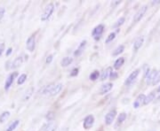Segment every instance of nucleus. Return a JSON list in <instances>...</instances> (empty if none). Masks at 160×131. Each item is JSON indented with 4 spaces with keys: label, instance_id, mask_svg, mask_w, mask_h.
Instances as JSON below:
<instances>
[{
    "label": "nucleus",
    "instance_id": "f257e3e1",
    "mask_svg": "<svg viewBox=\"0 0 160 131\" xmlns=\"http://www.w3.org/2000/svg\"><path fill=\"white\" fill-rule=\"evenodd\" d=\"M53 11H54V5L53 3L48 4L46 6V8L44 9V12L41 15V21H48L50 19V17L53 14Z\"/></svg>",
    "mask_w": 160,
    "mask_h": 131
},
{
    "label": "nucleus",
    "instance_id": "f03ea898",
    "mask_svg": "<svg viewBox=\"0 0 160 131\" xmlns=\"http://www.w3.org/2000/svg\"><path fill=\"white\" fill-rule=\"evenodd\" d=\"M104 25L102 24H100L98 26H96L93 29H92V36L93 39L95 41H99L100 39L101 38V36L104 32Z\"/></svg>",
    "mask_w": 160,
    "mask_h": 131
},
{
    "label": "nucleus",
    "instance_id": "7ed1b4c3",
    "mask_svg": "<svg viewBox=\"0 0 160 131\" xmlns=\"http://www.w3.org/2000/svg\"><path fill=\"white\" fill-rule=\"evenodd\" d=\"M147 10H148V6H146V5L143 6H142V7L138 10L137 13H135V15L133 17V22H134V23L140 21L142 19V17H143L145 13H146Z\"/></svg>",
    "mask_w": 160,
    "mask_h": 131
},
{
    "label": "nucleus",
    "instance_id": "20e7f679",
    "mask_svg": "<svg viewBox=\"0 0 160 131\" xmlns=\"http://www.w3.org/2000/svg\"><path fill=\"white\" fill-rule=\"evenodd\" d=\"M35 47H36V37H35V35H32L27 39L26 48L29 52H32L35 50Z\"/></svg>",
    "mask_w": 160,
    "mask_h": 131
},
{
    "label": "nucleus",
    "instance_id": "39448f33",
    "mask_svg": "<svg viewBox=\"0 0 160 131\" xmlns=\"http://www.w3.org/2000/svg\"><path fill=\"white\" fill-rule=\"evenodd\" d=\"M139 74H140V69H136L134 70L133 72H132V73L130 74L129 76L126 78V80H125V86H130L132 83H133V82L136 80V78H137V76L139 75Z\"/></svg>",
    "mask_w": 160,
    "mask_h": 131
},
{
    "label": "nucleus",
    "instance_id": "423d86ee",
    "mask_svg": "<svg viewBox=\"0 0 160 131\" xmlns=\"http://www.w3.org/2000/svg\"><path fill=\"white\" fill-rule=\"evenodd\" d=\"M93 123H94V117H93V115L90 114V115L86 116L84 118V121H83V128L86 130L90 129L93 126Z\"/></svg>",
    "mask_w": 160,
    "mask_h": 131
},
{
    "label": "nucleus",
    "instance_id": "0eeeda50",
    "mask_svg": "<svg viewBox=\"0 0 160 131\" xmlns=\"http://www.w3.org/2000/svg\"><path fill=\"white\" fill-rule=\"evenodd\" d=\"M117 116V111L113 109V110H110L105 116V124L107 126H109L110 124H112V122L114 121L115 118Z\"/></svg>",
    "mask_w": 160,
    "mask_h": 131
},
{
    "label": "nucleus",
    "instance_id": "6e6552de",
    "mask_svg": "<svg viewBox=\"0 0 160 131\" xmlns=\"http://www.w3.org/2000/svg\"><path fill=\"white\" fill-rule=\"evenodd\" d=\"M18 76V73L17 72H14L12 74L9 75V76L7 77V79L6 80V83H5V90L6 91H8L10 89V87L12 86L14 79Z\"/></svg>",
    "mask_w": 160,
    "mask_h": 131
},
{
    "label": "nucleus",
    "instance_id": "1a4fd4ad",
    "mask_svg": "<svg viewBox=\"0 0 160 131\" xmlns=\"http://www.w3.org/2000/svg\"><path fill=\"white\" fill-rule=\"evenodd\" d=\"M145 98H146V96H145L144 94H140L137 98H136V99L134 100V102H133V107L137 109L141 106H142L144 104Z\"/></svg>",
    "mask_w": 160,
    "mask_h": 131
},
{
    "label": "nucleus",
    "instance_id": "9d476101",
    "mask_svg": "<svg viewBox=\"0 0 160 131\" xmlns=\"http://www.w3.org/2000/svg\"><path fill=\"white\" fill-rule=\"evenodd\" d=\"M158 72V71L157 69H155V68L152 70H150L149 75L146 77V83H147V84H152L153 81H154V79H155V77H156Z\"/></svg>",
    "mask_w": 160,
    "mask_h": 131
},
{
    "label": "nucleus",
    "instance_id": "9b49d317",
    "mask_svg": "<svg viewBox=\"0 0 160 131\" xmlns=\"http://www.w3.org/2000/svg\"><path fill=\"white\" fill-rule=\"evenodd\" d=\"M86 43H87L86 40H84V41H82V42L80 43L79 46L77 47V49L74 52V56H75V57H79L81 54L83 53L84 48L86 46Z\"/></svg>",
    "mask_w": 160,
    "mask_h": 131
},
{
    "label": "nucleus",
    "instance_id": "f8f14e48",
    "mask_svg": "<svg viewBox=\"0 0 160 131\" xmlns=\"http://www.w3.org/2000/svg\"><path fill=\"white\" fill-rule=\"evenodd\" d=\"M112 87H113V84H112L111 83H108L103 84L101 87L100 94H101V95H104V94H106V93H108L109 91H111Z\"/></svg>",
    "mask_w": 160,
    "mask_h": 131
},
{
    "label": "nucleus",
    "instance_id": "ddd939ff",
    "mask_svg": "<svg viewBox=\"0 0 160 131\" xmlns=\"http://www.w3.org/2000/svg\"><path fill=\"white\" fill-rule=\"evenodd\" d=\"M112 72H113L112 67H107L106 69L102 72V74H101V81H105L106 79L109 78V76H110V75H111Z\"/></svg>",
    "mask_w": 160,
    "mask_h": 131
},
{
    "label": "nucleus",
    "instance_id": "4468645a",
    "mask_svg": "<svg viewBox=\"0 0 160 131\" xmlns=\"http://www.w3.org/2000/svg\"><path fill=\"white\" fill-rule=\"evenodd\" d=\"M23 57H18V58H16L14 61L12 62L11 68H12V69H15V68H18L19 67H21V66L23 65Z\"/></svg>",
    "mask_w": 160,
    "mask_h": 131
},
{
    "label": "nucleus",
    "instance_id": "2eb2a0df",
    "mask_svg": "<svg viewBox=\"0 0 160 131\" xmlns=\"http://www.w3.org/2000/svg\"><path fill=\"white\" fill-rule=\"evenodd\" d=\"M143 42H144V37H138L135 40V42L133 44V50H134V52H137L138 50L142 46Z\"/></svg>",
    "mask_w": 160,
    "mask_h": 131
},
{
    "label": "nucleus",
    "instance_id": "dca6fc26",
    "mask_svg": "<svg viewBox=\"0 0 160 131\" xmlns=\"http://www.w3.org/2000/svg\"><path fill=\"white\" fill-rule=\"evenodd\" d=\"M54 86H55V84H53V83H52V84L46 85V86H44V87H43V88H42V89L39 91V92L41 93V94H43V95L50 94Z\"/></svg>",
    "mask_w": 160,
    "mask_h": 131
},
{
    "label": "nucleus",
    "instance_id": "f3484780",
    "mask_svg": "<svg viewBox=\"0 0 160 131\" xmlns=\"http://www.w3.org/2000/svg\"><path fill=\"white\" fill-rule=\"evenodd\" d=\"M155 98H156V92H155V91H151L148 96H146L144 100V104H143V105L147 106V105L150 104V103L155 99Z\"/></svg>",
    "mask_w": 160,
    "mask_h": 131
},
{
    "label": "nucleus",
    "instance_id": "a211bd4d",
    "mask_svg": "<svg viewBox=\"0 0 160 131\" xmlns=\"http://www.w3.org/2000/svg\"><path fill=\"white\" fill-rule=\"evenodd\" d=\"M126 117H127V115H126L125 113H121L119 114V116L117 117V122H116V128L118 127V126H120L126 120Z\"/></svg>",
    "mask_w": 160,
    "mask_h": 131
},
{
    "label": "nucleus",
    "instance_id": "6ab92c4d",
    "mask_svg": "<svg viewBox=\"0 0 160 131\" xmlns=\"http://www.w3.org/2000/svg\"><path fill=\"white\" fill-rule=\"evenodd\" d=\"M72 62H73V59H72L71 57H65V58L62 59V60H61V67H66L69 66Z\"/></svg>",
    "mask_w": 160,
    "mask_h": 131
},
{
    "label": "nucleus",
    "instance_id": "aec40b11",
    "mask_svg": "<svg viewBox=\"0 0 160 131\" xmlns=\"http://www.w3.org/2000/svg\"><path fill=\"white\" fill-rule=\"evenodd\" d=\"M61 89H62V84H61V83H58V84H56L53 87V89L52 90V91H51V93H50L49 95H50V96H55V95H57L58 93H60Z\"/></svg>",
    "mask_w": 160,
    "mask_h": 131
},
{
    "label": "nucleus",
    "instance_id": "412c9836",
    "mask_svg": "<svg viewBox=\"0 0 160 131\" xmlns=\"http://www.w3.org/2000/svg\"><path fill=\"white\" fill-rule=\"evenodd\" d=\"M124 63H125V59L124 58H118L114 63V68L115 69H119V68H121L122 67V66L124 65Z\"/></svg>",
    "mask_w": 160,
    "mask_h": 131
},
{
    "label": "nucleus",
    "instance_id": "4be33fe9",
    "mask_svg": "<svg viewBox=\"0 0 160 131\" xmlns=\"http://www.w3.org/2000/svg\"><path fill=\"white\" fill-rule=\"evenodd\" d=\"M9 116H10V112H8V111H6V112L2 113L0 114V123L5 122L8 118H9Z\"/></svg>",
    "mask_w": 160,
    "mask_h": 131
},
{
    "label": "nucleus",
    "instance_id": "5701e85b",
    "mask_svg": "<svg viewBox=\"0 0 160 131\" xmlns=\"http://www.w3.org/2000/svg\"><path fill=\"white\" fill-rule=\"evenodd\" d=\"M20 123V121H18V120H16L14 121H13L12 123L10 124V126L8 127L7 129H6V131H14L15 129L16 128L18 127V125Z\"/></svg>",
    "mask_w": 160,
    "mask_h": 131
},
{
    "label": "nucleus",
    "instance_id": "b1692460",
    "mask_svg": "<svg viewBox=\"0 0 160 131\" xmlns=\"http://www.w3.org/2000/svg\"><path fill=\"white\" fill-rule=\"evenodd\" d=\"M34 92V90H33V88H30L25 94H24V97H23V100L24 101H27L29 100L30 98H31V97L32 96V94Z\"/></svg>",
    "mask_w": 160,
    "mask_h": 131
},
{
    "label": "nucleus",
    "instance_id": "393cba45",
    "mask_svg": "<svg viewBox=\"0 0 160 131\" xmlns=\"http://www.w3.org/2000/svg\"><path fill=\"white\" fill-rule=\"evenodd\" d=\"M100 76V72L98 70H94L93 72H92L91 75H89V79L92 81V82H94V81H96Z\"/></svg>",
    "mask_w": 160,
    "mask_h": 131
},
{
    "label": "nucleus",
    "instance_id": "a878e982",
    "mask_svg": "<svg viewBox=\"0 0 160 131\" xmlns=\"http://www.w3.org/2000/svg\"><path fill=\"white\" fill-rule=\"evenodd\" d=\"M124 51H125V46L121 44V45L117 46L116 49H115L114 52H113V56H118L119 54H121L122 52H124Z\"/></svg>",
    "mask_w": 160,
    "mask_h": 131
},
{
    "label": "nucleus",
    "instance_id": "bb28decb",
    "mask_svg": "<svg viewBox=\"0 0 160 131\" xmlns=\"http://www.w3.org/2000/svg\"><path fill=\"white\" fill-rule=\"evenodd\" d=\"M26 80H27V75H25V74L21 75L19 76V78L17 79V84L18 85L23 84V83L26 82Z\"/></svg>",
    "mask_w": 160,
    "mask_h": 131
},
{
    "label": "nucleus",
    "instance_id": "cd10ccee",
    "mask_svg": "<svg viewBox=\"0 0 160 131\" xmlns=\"http://www.w3.org/2000/svg\"><path fill=\"white\" fill-rule=\"evenodd\" d=\"M125 17H121V18H119L117 21V22L114 24V26H113V28H119L120 26H122L124 22H125Z\"/></svg>",
    "mask_w": 160,
    "mask_h": 131
},
{
    "label": "nucleus",
    "instance_id": "c85d7f7f",
    "mask_svg": "<svg viewBox=\"0 0 160 131\" xmlns=\"http://www.w3.org/2000/svg\"><path fill=\"white\" fill-rule=\"evenodd\" d=\"M116 38V32H111L106 38V44H109L111 43L114 39Z\"/></svg>",
    "mask_w": 160,
    "mask_h": 131
},
{
    "label": "nucleus",
    "instance_id": "c756f323",
    "mask_svg": "<svg viewBox=\"0 0 160 131\" xmlns=\"http://www.w3.org/2000/svg\"><path fill=\"white\" fill-rule=\"evenodd\" d=\"M56 130V125L54 123H49L46 127L44 131H55Z\"/></svg>",
    "mask_w": 160,
    "mask_h": 131
},
{
    "label": "nucleus",
    "instance_id": "7c9ffc66",
    "mask_svg": "<svg viewBox=\"0 0 160 131\" xmlns=\"http://www.w3.org/2000/svg\"><path fill=\"white\" fill-rule=\"evenodd\" d=\"M158 83H160V71L158 72V74H157V75H156V77L154 79V81H153L152 83V85H157Z\"/></svg>",
    "mask_w": 160,
    "mask_h": 131
},
{
    "label": "nucleus",
    "instance_id": "2f4dec72",
    "mask_svg": "<svg viewBox=\"0 0 160 131\" xmlns=\"http://www.w3.org/2000/svg\"><path fill=\"white\" fill-rule=\"evenodd\" d=\"M78 72H79V69H78L77 67L73 68V69L71 70V72H70V76L75 77V76H76V75H78Z\"/></svg>",
    "mask_w": 160,
    "mask_h": 131
},
{
    "label": "nucleus",
    "instance_id": "473e14b6",
    "mask_svg": "<svg viewBox=\"0 0 160 131\" xmlns=\"http://www.w3.org/2000/svg\"><path fill=\"white\" fill-rule=\"evenodd\" d=\"M54 113L53 112H49L48 114H47V115H46V119H47V121H53V119H54Z\"/></svg>",
    "mask_w": 160,
    "mask_h": 131
},
{
    "label": "nucleus",
    "instance_id": "72a5a7b5",
    "mask_svg": "<svg viewBox=\"0 0 160 131\" xmlns=\"http://www.w3.org/2000/svg\"><path fill=\"white\" fill-rule=\"evenodd\" d=\"M53 56L52 54H50V55H48L47 57H46V65H49V64H51L52 61H53Z\"/></svg>",
    "mask_w": 160,
    "mask_h": 131
},
{
    "label": "nucleus",
    "instance_id": "f704fd0d",
    "mask_svg": "<svg viewBox=\"0 0 160 131\" xmlns=\"http://www.w3.org/2000/svg\"><path fill=\"white\" fill-rule=\"evenodd\" d=\"M117 76H118V74L117 73V72H112L111 73V75H110V76H109V79L110 80H112V81H114L116 79H117Z\"/></svg>",
    "mask_w": 160,
    "mask_h": 131
},
{
    "label": "nucleus",
    "instance_id": "c9c22d12",
    "mask_svg": "<svg viewBox=\"0 0 160 131\" xmlns=\"http://www.w3.org/2000/svg\"><path fill=\"white\" fill-rule=\"evenodd\" d=\"M5 13H6V10H5V8L1 7L0 8V20L4 17L5 15Z\"/></svg>",
    "mask_w": 160,
    "mask_h": 131
},
{
    "label": "nucleus",
    "instance_id": "e433bc0d",
    "mask_svg": "<svg viewBox=\"0 0 160 131\" xmlns=\"http://www.w3.org/2000/svg\"><path fill=\"white\" fill-rule=\"evenodd\" d=\"M118 4H120V1H115V2H112V3H111V6H117Z\"/></svg>",
    "mask_w": 160,
    "mask_h": 131
},
{
    "label": "nucleus",
    "instance_id": "4c0bfd02",
    "mask_svg": "<svg viewBox=\"0 0 160 131\" xmlns=\"http://www.w3.org/2000/svg\"><path fill=\"white\" fill-rule=\"evenodd\" d=\"M12 52H13V49H12V48H8L7 52H6V55H7V56H9L10 54L12 53Z\"/></svg>",
    "mask_w": 160,
    "mask_h": 131
},
{
    "label": "nucleus",
    "instance_id": "58836bf2",
    "mask_svg": "<svg viewBox=\"0 0 160 131\" xmlns=\"http://www.w3.org/2000/svg\"><path fill=\"white\" fill-rule=\"evenodd\" d=\"M157 4H160V0H158L156 2H152V5H157Z\"/></svg>",
    "mask_w": 160,
    "mask_h": 131
},
{
    "label": "nucleus",
    "instance_id": "ea45409f",
    "mask_svg": "<svg viewBox=\"0 0 160 131\" xmlns=\"http://www.w3.org/2000/svg\"><path fill=\"white\" fill-rule=\"evenodd\" d=\"M2 53H3V48H0V57H1Z\"/></svg>",
    "mask_w": 160,
    "mask_h": 131
},
{
    "label": "nucleus",
    "instance_id": "a19ab883",
    "mask_svg": "<svg viewBox=\"0 0 160 131\" xmlns=\"http://www.w3.org/2000/svg\"><path fill=\"white\" fill-rule=\"evenodd\" d=\"M157 92H160V85L158 87V89H157Z\"/></svg>",
    "mask_w": 160,
    "mask_h": 131
},
{
    "label": "nucleus",
    "instance_id": "79ce46f5",
    "mask_svg": "<svg viewBox=\"0 0 160 131\" xmlns=\"http://www.w3.org/2000/svg\"><path fill=\"white\" fill-rule=\"evenodd\" d=\"M97 131H103V129H100L99 130H97Z\"/></svg>",
    "mask_w": 160,
    "mask_h": 131
}]
</instances>
